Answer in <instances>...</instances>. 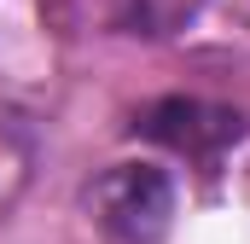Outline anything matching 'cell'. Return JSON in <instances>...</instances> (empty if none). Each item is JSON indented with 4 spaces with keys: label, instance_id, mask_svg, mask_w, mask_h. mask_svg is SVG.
<instances>
[{
    "label": "cell",
    "instance_id": "obj_1",
    "mask_svg": "<svg viewBox=\"0 0 250 244\" xmlns=\"http://www.w3.org/2000/svg\"><path fill=\"white\" fill-rule=\"evenodd\" d=\"M87 215L111 244H157L175 221V181L157 163H111L87 186Z\"/></svg>",
    "mask_w": 250,
    "mask_h": 244
},
{
    "label": "cell",
    "instance_id": "obj_2",
    "mask_svg": "<svg viewBox=\"0 0 250 244\" xmlns=\"http://www.w3.org/2000/svg\"><path fill=\"white\" fill-rule=\"evenodd\" d=\"M134 134L181 151L192 163H215L227 145L245 140V117L227 111V105H209V99H157L134 117Z\"/></svg>",
    "mask_w": 250,
    "mask_h": 244
},
{
    "label": "cell",
    "instance_id": "obj_3",
    "mask_svg": "<svg viewBox=\"0 0 250 244\" xmlns=\"http://www.w3.org/2000/svg\"><path fill=\"white\" fill-rule=\"evenodd\" d=\"M29 169H35V145L23 134V122H12L0 111V215H12V203L23 198Z\"/></svg>",
    "mask_w": 250,
    "mask_h": 244
}]
</instances>
